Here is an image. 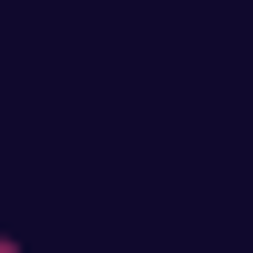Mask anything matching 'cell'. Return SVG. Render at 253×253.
<instances>
[{"instance_id":"cell-1","label":"cell","mask_w":253,"mask_h":253,"mask_svg":"<svg viewBox=\"0 0 253 253\" xmlns=\"http://www.w3.org/2000/svg\"><path fill=\"white\" fill-rule=\"evenodd\" d=\"M0 253H10V234H0Z\"/></svg>"}]
</instances>
